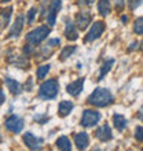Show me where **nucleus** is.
<instances>
[{
    "label": "nucleus",
    "instance_id": "f257e3e1",
    "mask_svg": "<svg viewBox=\"0 0 143 151\" xmlns=\"http://www.w3.org/2000/svg\"><path fill=\"white\" fill-rule=\"evenodd\" d=\"M87 102L92 106H95V107H106V106L114 102V96L111 95V92L107 88H96L95 91L88 96Z\"/></svg>",
    "mask_w": 143,
    "mask_h": 151
},
{
    "label": "nucleus",
    "instance_id": "f03ea898",
    "mask_svg": "<svg viewBox=\"0 0 143 151\" xmlns=\"http://www.w3.org/2000/svg\"><path fill=\"white\" fill-rule=\"evenodd\" d=\"M59 91V84L55 78L47 80L46 83H43L39 88V98L44 100H51L55 99Z\"/></svg>",
    "mask_w": 143,
    "mask_h": 151
},
{
    "label": "nucleus",
    "instance_id": "7ed1b4c3",
    "mask_svg": "<svg viewBox=\"0 0 143 151\" xmlns=\"http://www.w3.org/2000/svg\"><path fill=\"white\" fill-rule=\"evenodd\" d=\"M50 32H51V29L48 26H39V28L33 29L32 32H29L26 35V41L32 45H39L41 41L47 39Z\"/></svg>",
    "mask_w": 143,
    "mask_h": 151
},
{
    "label": "nucleus",
    "instance_id": "20e7f679",
    "mask_svg": "<svg viewBox=\"0 0 143 151\" xmlns=\"http://www.w3.org/2000/svg\"><path fill=\"white\" fill-rule=\"evenodd\" d=\"M4 127H6L7 131L12 132V133H20V132L24 129V119L15 114H11L10 117L6 118Z\"/></svg>",
    "mask_w": 143,
    "mask_h": 151
},
{
    "label": "nucleus",
    "instance_id": "39448f33",
    "mask_svg": "<svg viewBox=\"0 0 143 151\" xmlns=\"http://www.w3.org/2000/svg\"><path fill=\"white\" fill-rule=\"evenodd\" d=\"M99 119H100V113L95 111V110H84L80 122H81L83 127L91 128L99 122Z\"/></svg>",
    "mask_w": 143,
    "mask_h": 151
},
{
    "label": "nucleus",
    "instance_id": "423d86ee",
    "mask_svg": "<svg viewBox=\"0 0 143 151\" xmlns=\"http://www.w3.org/2000/svg\"><path fill=\"white\" fill-rule=\"evenodd\" d=\"M103 30H105V24L103 22H100V21L94 22V25L91 26L90 32L87 33V36H85V39H84V41H85V43H91V41L98 40L100 36H102Z\"/></svg>",
    "mask_w": 143,
    "mask_h": 151
},
{
    "label": "nucleus",
    "instance_id": "0eeeda50",
    "mask_svg": "<svg viewBox=\"0 0 143 151\" xmlns=\"http://www.w3.org/2000/svg\"><path fill=\"white\" fill-rule=\"evenodd\" d=\"M22 140H24V143L26 144V147L30 148V150H41V146H43V143H44V140L41 139V137H37V136H35L33 133H30V132L24 133Z\"/></svg>",
    "mask_w": 143,
    "mask_h": 151
},
{
    "label": "nucleus",
    "instance_id": "6e6552de",
    "mask_svg": "<svg viewBox=\"0 0 143 151\" xmlns=\"http://www.w3.org/2000/svg\"><path fill=\"white\" fill-rule=\"evenodd\" d=\"M62 8V0H52L47 10V22L50 26L55 25L56 21V14L59 12V10Z\"/></svg>",
    "mask_w": 143,
    "mask_h": 151
},
{
    "label": "nucleus",
    "instance_id": "1a4fd4ad",
    "mask_svg": "<svg viewBox=\"0 0 143 151\" xmlns=\"http://www.w3.org/2000/svg\"><path fill=\"white\" fill-rule=\"evenodd\" d=\"M83 87H84V77L83 78H77L76 81H73V83L68 84V87H66V91H68V93H70L72 96H79L80 92L83 91Z\"/></svg>",
    "mask_w": 143,
    "mask_h": 151
},
{
    "label": "nucleus",
    "instance_id": "9d476101",
    "mask_svg": "<svg viewBox=\"0 0 143 151\" xmlns=\"http://www.w3.org/2000/svg\"><path fill=\"white\" fill-rule=\"evenodd\" d=\"M95 136L100 140V142H109V140L113 137L111 131H110V127H109L107 124H105V125H102V127H99L98 129H96Z\"/></svg>",
    "mask_w": 143,
    "mask_h": 151
},
{
    "label": "nucleus",
    "instance_id": "9b49d317",
    "mask_svg": "<svg viewBox=\"0 0 143 151\" xmlns=\"http://www.w3.org/2000/svg\"><path fill=\"white\" fill-rule=\"evenodd\" d=\"M90 22H91V14L90 12H79L76 15V25L81 30H84V29L87 28L88 25H90Z\"/></svg>",
    "mask_w": 143,
    "mask_h": 151
},
{
    "label": "nucleus",
    "instance_id": "f8f14e48",
    "mask_svg": "<svg viewBox=\"0 0 143 151\" xmlns=\"http://www.w3.org/2000/svg\"><path fill=\"white\" fill-rule=\"evenodd\" d=\"M24 17L22 15H18L17 17L15 22H14V25L11 26V29H10V32H8V36L7 37H17L18 35H20L21 32H22V29H24Z\"/></svg>",
    "mask_w": 143,
    "mask_h": 151
},
{
    "label": "nucleus",
    "instance_id": "ddd939ff",
    "mask_svg": "<svg viewBox=\"0 0 143 151\" xmlns=\"http://www.w3.org/2000/svg\"><path fill=\"white\" fill-rule=\"evenodd\" d=\"M74 143L77 146L79 150H85L90 144V137H88V133L85 132H80L74 136Z\"/></svg>",
    "mask_w": 143,
    "mask_h": 151
},
{
    "label": "nucleus",
    "instance_id": "4468645a",
    "mask_svg": "<svg viewBox=\"0 0 143 151\" xmlns=\"http://www.w3.org/2000/svg\"><path fill=\"white\" fill-rule=\"evenodd\" d=\"M65 36L69 41H74V40L79 39V32H77V29H76V24L68 21L66 22V28H65Z\"/></svg>",
    "mask_w": 143,
    "mask_h": 151
},
{
    "label": "nucleus",
    "instance_id": "2eb2a0df",
    "mask_svg": "<svg viewBox=\"0 0 143 151\" xmlns=\"http://www.w3.org/2000/svg\"><path fill=\"white\" fill-rule=\"evenodd\" d=\"M4 83H6V85H7V88H8V91L11 92L12 95H20L21 92H22L21 84L18 83L17 80H12V78H10V77H6Z\"/></svg>",
    "mask_w": 143,
    "mask_h": 151
},
{
    "label": "nucleus",
    "instance_id": "dca6fc26",
    "mask_svg": "<svg viewBox=\"0 0 143 151\" xmlns=\"http://www.w3.org/2000/svg\"><path fill=\"white\" fill-rule=\"evenodd\" d=\"M73 107H74V104L72 103V102H69V100H64V102H61L59 106H58V114H59V117H68L69 113L73 110Z\"/></svg>",
    "mask_w": 143,
    "mask_h": 151
},
{
    "label": "nucleus",
    "instance_id": "f3484780",
    "mask_svg": "<svg viewBox=\"0 0 143 151\" xmlns=\"http://www.w3.org/2000/svg\"><path fill=\"white\" fill-rule=\"evenodd\" d=\"M113 122H114V127H116V129H117V131L123 132L124 129L127 128L128 121H127V118H125L124 115L114 114V115H113Z\"/></svg>",
    "mask_w": 143,
    "mask_h": 151
},
{
    "label": "nucleus",
    "instance_id": "a211bd4d",
    "mask_svg": "<svg viewBox=\"0 0 143 151\" xmlns=\"http://www.w3.org/2000/svg\"><path fill=\"white\" fill-rule=\"evenodd\" d=\"M98 10H99L100 15H109L111 11V6H110V0H99L98 3Z\"/></svg>",
    "mask_w": 143,
    "mask_h": 151
},
{
    "label": "nucleus",
    "instance_id": "6ab92c4d",
    "mask_svg": "<svg viewBox=\"0 0 143 151\" xmlns=\"http://www.w3.org/2000/svg\"><path fill=\"white\" fill-rule=\"evenodd\" d=\"M113 65H114V59H107L103 65H102V68H100V72H99V76H98V81L100 80H103V77L107 74V73L110 72V69L113 68Z\"/></svg>",
    "mask_w": 143,
    "mask_h": 151
},
{
    "label": "nucleus",
    "instance_id": "aec40b11",
    "mask_svg": "<svg viewBox=\"0 0 143 151\" xmlns=\"http://www.w3.org/2000/svg\"><path fill=\"white\" fill-rule=\"evenodd\" d=\"M56 147L59 148V150H64V151H70L72 144L66 136H61L59 139L56 140Z\"/></svg>",
    "mask_w": 143,
    "mask_h": 151
},
{
    "label": "nucleus",
    "instance_id": "412c9836",
    "mask_svg": "<svg viewBox=\"0 0 143 151\" xmlns=\"http://www.w3.org/2000/svg\"><path fill=\"white\" fill-rule=\"evenodd\" d=\"M11 12H12V8L11 7H7V8H4V10H1V11H0V17H1V22H0V25H1V28H4V26L10 22Z\"/></svg>",
    "mask_w": 143,
    "mask_h": 151
},
{
    "label": "nucleus",
    "instance_id": "4be33fe9",
    "mask_svg": "<svg viewBox=\"0 0 143 151\" xmlns=\"http://www.w3.org/2000/svg\"><path fill=\"white\" fill-rule=\"evenodd\" d=\"M74 51H76L74 45H66V47H64V50L59 54V60H66Z\"/></svg>",
    "mask_w": 143,
    "mask_h": 151
},
{
    "label": "nucleus",
    "instance_id": "5701e85b",
    "mask_svg": "<svg viewBox=\"0 0 143 151\" xmlns=\"http://www.w3.org/2000/svg\"><path fill=\"white\" fill-rule=\"evenodd\" d=\"M50 69H51V66H50V65H43V66H39V69H37V73H36L37 78H39V80H43L44 77L47 76V73L50 72Z\"/></svg>",
    "mask_w": 143,
    "mask_h": 151
},
{
    "label": "nucleus",
    "instance_id": "b1692460",
    "mask_svg": "<svg viewBox=\"0 0 143 151\" xmlns=\"http://www.w3.org/2000/svg\"><path fill=\"white\" fill-rule=\"evenodd\" d=\"M134 32L138 33V35H143V17H140V18H138V19L135 21Z\"/></svg>",
    "mask_w": 143,
    "mask_h": 151
},
{
    "label": "nucleus",
    "instance_id": "393cba45",
    "mask_svg": "<svg viewBox=\"0 0 143 151\" xmlns=\"http://www.w3.org/2000/svg\"><path fill=\"white\" fill-rule=\"evenodd\" d=\"M35 17H36V8L32 7L28 11V15H26V22H28V24H32L33 21H35Z\"/></svg>",
    "mask_w": 143,
    "mask_h": 151
},
{
    "label": "nucleus",
    "instance_id": "a878e982",
    "mask_svg": "<svg viewBox=\"0 0 143 151\" xmlns=\"http://www.w3.org/2000/svg\"><path fill=\"white\" fill-rule=\"evenodd\" d=\"M135 137L138 142H142L143 143V127H138L135 129Z\"/></svg>",
    "mask_w": 143,
    "mask_h": 151
},
{
    "label": "nucleus",
    "instance_id": "bb28decb",
    "mask_svg": "<svg viewBox=\"0 0 143 151\" xmlns=\"http://www.w3.org/2000/svg\"><path fill=\"white\" fill-rule=\"evenodd\" d=\"M142 3H143V0H128V6H129L131 10H135V8L139 7Z\"/></svg>",
    "mask_w": 143,
    "mask_h": 151
},
{
    "label": "nucleus",
    "instance_id": "cd10ccee",
    "mask_svg": "<svg viewBox=\"0 0 143 151\" xmlns=\"http://www.w3.org/2000/svg\"><path fill=\"white\" fill-rule=\"evenodd\" d=\"M33 118H35L36 121H39V124L43 125V124H46L48 121V115H35Z\"/></svg>",
    "mask_w": 143,
    "mask_h": 151
},
{
    "label": "nucleus",
    "instance_id": "c85d7f7f",
    "mask_svg": "<svg viewBox=\"0 0 143 151\" xmlns=\"http://www.w3.org/2000/svg\"><path fill=\"white\" fill-rule=\"evenodd\" d=\"M35 52V48H33L32 44H26L24 48V54L25 55H30V54H33Z\"/></svg>",
    "mask_w": 143,
    "mask_h": 151
},
{
    "label": "nucleus",
    "instance_id": "c756f323",
    "mask_svg": "<svg viewBox=\"0 0 143 151\" xmlns=\"http://www.w3.org/2000/svg\"><path fill=\"white\" fill-rule=\"evenodd\" d=\"M61 44V40L59 39H51V40H48V43H47V45H50V47H55V45H59Z\"/></svg>",
    "mask_w": 143,
    "mask_h": 151
},
{
    "label": "nucleus",
    "instance_id": "7c9ffc66",
    "mask_svg": "<svg viewBox=\"0 0 143 151\" xmlns=\"http://www.w3.org/2000/svg\"><path fill=\"white\" fill-rule=\"evenodd\" d=\"M95 0H79V6H92Z\"/></svg>",
    "mask_w": 143,
    "mask_h": 151
},
{
    "label": "nucleus",
    "instance_id": "2f4dec72",
    "mask_svg": "<svg viewBox=\"0 0 143 151\" xmlns=\"http://www.w3.org/2000/svg\"><path fill=\"white\" fill-rule=\"evenodd\" d=\"M138 45H139V43H138V41L132 43V44H131V47H129V51H134V50H136V48H138Z\"/></svg>",
    "mask_w": 143,
    "mask_h": 151
},
{
    "label": "nucleus",
    "instance_id": "473e14b6",
    "mask_svg": "<svg viewBox=\"0 0 143 151\" xmlns=\"http://www.w3.org/2000/svg\"><path fill=\"white\" fill-rule=\"evenodd\" d=\"M4 100H6V95H4V92L1 91V89H0V104L3 103Z\"/></svg>",
    "mask_w": 143,
    "mask_h": 151
},
{
    "label": "nucleus",
    "instance_id": "72a5a7b5",
    "mask_svg": "<svg viewBox=\"0 0 143 151\" xmlns=\"http://www.w3.org/2000/svg\"><path fill=\"white\" fill-rule=\"evenodd\" d=\"M123 7H124V0H117V8L121 10Z\"/></svg>",
    "mask_w": 143,
    "mask_h": 151
},
{
    "label": "nucleus",
    "instance_id": "f704fd0d",
    "mask_svg": "<svg viewBox=\"0 0 143 151\" xmlns=\"http://www.w3.org/2000/svg\"><path fill=\"white\" fill-rule=\"evenodd\" d=\"M138 117H139V119H140V121H143V107H140L139 113H138Z\"/></svg>",
    "mask_w": 143,
    "mask_h": 151
},
{
    "label": "nucleus",
    "instance_id": "c9c22d12",
    "mask_svg": "<svg viewBox=\"0 0 143 151\" xmlns=\"http://www.w3.org/2000/svg\"><path fill=\"white\" fill-rule=\"evenodd\" d=\"M121 21H123L124 24H125V22H128V17H125V15H124L123 18H121Z\"/></svg>",
    "mask_w": 143,
    "mask_h": 151
},
{
    "label": "nucleus",
    "instance_id": "e433bc0d",
    "mask_svg": "<svg viewBox=\"0 0 143 151\" xmlns=\"http://www.w3.org/2000/svg\"><path fill=\"white\" fill-rule=\"evenodd\" d=\"M7 1H10V0H1V3H7Z\"/></svg>",
    "mask_w": 143,
    "mask_h": 151
},
{
    "label": "nucleus",
    "instance_id": "4c0bfd02",
    "mask_svg": "<svg viewBox=\"0 0 143 151\" xmlns=\"http://www.w3.org/2000/svg\"><path fill=\"white\" fill-rule=\"evenodd\" d=\"M1 140H3V136H1V135H0V142H1Z\"/></svg>",
    "mask_w": 143,
    "mask_h": 151
}]
</instances>
